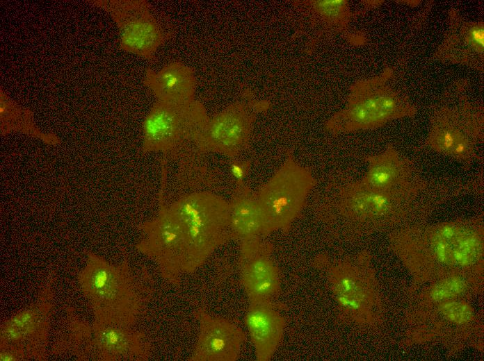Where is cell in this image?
Returning <instances> with one entry per match:
<instances>
[{"label":"cell","instance_id":"cell-13","mask_svg":"<svg viewBox=\"0 0 484 361\" xmlns=\"http://www.w3.org/2000/svg\"><path fill=\"white\" fill-rule=\"evenodd\" d=\"M291 5L299 19L296 31L308 37L310 50L323 38L337 35L356 46L366 41L363 35L350 31L352 19L365 11L353 12L346 0L293 1Z\"/></svg>","mask_w":484,"mask_h":361},{"label":"cell","instance_id":"cell-7","mask_svg":"<svg viewBox=\"0 0 484 361\" xmlns=\"http://www.w3.org/2000/svg\"><path fill=\"white\" fill-rule=\"evenodd\" d=\"M465 84L448 90L432 109L425 144L435 152L471 166L481 160L484 112L465 92Z\"/></svg>","mask_w":484,"mask_h":361},{"label":"cell","instance_id":"cell-10","mask_svg":"<svg viewBox=\"0 0 484 361\" xmlns=\"http://www.w3.org/2000/svg\"><path fill=\"white\" fill-rule=\"evenodd\" d=\"M244 93L243 99L209 116L202 140L205 154L218 153L231 160L250 148L257 118L268 110L271 103L252 98L247 90Z\"/></svg>","mask_w":484,"mask_h":361},{"label":"cell","instance_id":"cell-11","mask_svg":"<svg viewBox=\"0 0 484 361\" xmlns=\"http://www.w3.org/2000/svg\"><path fill=\"white\" fill-rule=\"evenodd\" d=\"M91 4L106 10L116 24L120 47L125 52L152 60L170 37L145 0H95Z\"/></svg>","mask_w":484,"mask_h":361},{"label":"cell","instance_id":"cell-14","mask_svg":"<svg viewBox=\"0 0 484 361\" xmlns=\"http://www.w3.org/2000/svg\"><path fill=\"white\" fill-rule=\"evenodd\" d=\"M447 28L434 53L435 60L466 66L480 73L484 65V23L465 18L456 8L447 15Z\"/></svg>","mask_w":484,"mask_h":361},{"label":"cell","instance_id":"cell-9","mask_svg":"<svg viewBox=\"0 0 484 361\" xmlns=\"http://www.w3.org/2000/svg\"><path fill=\"white\" fill-rule=\"evenodd\" d=\"M324 266L333 297L342 317L361 326L373 325L377 319L379 300L368 253L328 261L318 257Z\"/></svg>","mask_w":484,"mask_h":361},{"label":"cell","instance_id":"cell-25","mask_svg":"<svg viewBox=\"0 0 484 361\" xmlns=\"http://www.w3.org/2000/svg\"><path fill=\"white\" fill-rule=\"evenodd\" d=\"M251 169L250 160L231 159L229 163V174L234 184L245 183Z\"/></svg>","mask_w":484,"mask_h":361},{"label":"cell","instance_id":"cell-2","mask_svg":"<svg viewBox=\"0 0 484 361\" xmlns=\"http://www.w3.org/2000/svg\"><path fill=\"white\" fill-rule=\"evenodd\" d=\"M143 253L169 283L194 272L220 246L232 240L229 201L209 190L184 194L141 226Z\"/></svg>","mask_w":484,"mask_h":361},{"label":"cell","instance_id":"cell-18","mask_svg":"<svg viewBox=\"0 0 484 361\" xmlns=\"http://www.w3.org/2000/svg\"><path fill=\"white\" fill-rule=\"evenodd\" d=\"M367 169L360 178L370 189L389 192L410 187L425 178L409 158L392 145L365 158Z\"/></svg>","mask_w":484,"mask_h":361},{"label":"cell","instance_id":"cell-19","mask_svg":"<svg viewBox=\"0 0 484 361\" xmlns=\"http://www.w3.org/2000/svg\"><path fill=\"white\" fill-rule=\"evenodd\" d=\"M245 324L254 346L256 360L268 361L284 335L285 319L273 302L250 303Z\"/></svg>","mask_w":484,"mask_h":361},{"label":"cell","instance_id":"cell-22","mask_svg":"<svg viewBox=\"0 0 484 361\" xmlns=\"http://www.w3.org/2000/svg\"><path fill=\"white\" fill-rule=\"evenodd\" d=\"M0 131L1 136L13 132L21 133L50 145H56L60 142L56 135L43 132L35 124L33 112L12 99L1 87Z\"/></svg>","mask_w":484,"mask_h":361},{"label":"cell","instance_id":"cell-26","mask_svg":"<svg viewBox=\"0 0 484 361\" xmlns=\"http://www.w3.org/2000/svg\"><path fill=\"white\" fill-rule=\"evenodd\" d=\"M1 361L29 360L24 351L12 346H0Z\"/></svg>","mask_w":484,"mask_h":361},{"label":"cell","instance_id":"cell-12","mask_svg":"<svg viewBox=\"0 0 484 361\" xmlns=\"http://www.w3.org/2000/svg\"><path fill=\"white\" fill-rule=\"evenodd\" d=\"M52 280L42 288L33 303L3 321L0 327V346L22 349L29 360L46 359L54 306Z\"/></svg>","mask_w":484,"mask_h":361},{"label":"cell","instance_id":"cell-1","mask_svg":"<svg viewBox=\"0 0 484 361\" xmlns=\"http://www.w3.org/2000/svg\"><path fill=\"white\" fill-rule=\"evenodd\" d=\"M463 192L458 178H424L414 185L381 192L360 179H332L315 195L316 219L332 234L353 241L372 233L416 224L437 205Z\"/></svg>","mask_w":484,"mask_h":361},{"label":"cell","instance_id":"cell-4","mask_svg":"<svg viewBox=\"0 0 484 361\" xmlns=\"http://www.w3.org/2000/svg\"><path fill=\"white\" fill-rule=\"evenodd\" d=\"M77 281L92 310L93 322L102 324L133 326L154 292L147 277L133 269L127 260L115 265L91 252Z\"/></svg>","mask_w":484,"mask_h":361},{"label":"cell","instance_id":"cell-6","mask_svg":"<svg viewBox=\"0 0 484 361\" xmlns=\"http://www.w3.org/2000/svg\"><path fill=\"white\" fill-rule=\"evenodd\" d=\"M416 114L414 104L397 87L394 70L387 67L350 86L345 106L328 119L325 129L334 135L374 130Z\"/></svg>","mask_w":484,"mask_h":361},{"label":"cell","instance_id":"cell-8","mask_svg":"<svg viewBox=\"0 0 484 361\" xmlns=\"http://www.w3.org/2000/svg\"><path fill=\"white\" fill-rule=\"evenodd\" d=\"M318 181L312 170L299 162L291 150L272 176L256 192L264 237L288 230L301 214Z\"/></svg>","mask_w":484,"mask_h":361},{"label":"cell","instance_id":"cell-3","mask_svg":"<svg viewBox=\"0 0 484 361\" xmlns=\"http://www.w3.org/2000/svg\"><path fill=\"white\" fill-rule=\"evenodd\" d=\"M389 243L408 268L425 280L470 275L483 267V217L406 226L392 231Z\"/></svg>","mask_w":484,"mask_h":361},{"label":"cell","instance_id":"cell-20","mask_svg":"<svg viewBox=\"0 0 484 361\" xmlns=\"http://www.w3.org/2000/svg\"><path fill=\"white\" fill-rule=\"evenodd\" d=\"M229 201V228L239 246L264 237L262 216L256 192L245 182L234 184Z\"/></svg>","mask_w":484,"mask_h":361},{"label":"cell","instance_id":"cell-24","mask_svg":"<svg viewBox=\"0 0 484 361\" xmlns=\"http://www.w3.org/2000/svg\"><path fill=\"white\" fill-rule=\"evenodd\" d=\"M436 304L441 317L452 324L458 326L468 324L474 318V313L470 305L459 299L446 301Z\"/></svg>","mask_w":484,"mask_h":361},{"label":"cell","instance_id":"cell-17","mask_svg":"<svg viewBox=\"0 0 484 361\" xmlns=\"http://www.w3.org/2000/svg\"><path fill=\"white\" fill-rule=\"evenodd\" d=\"M197 339L188 361H235L239 358L245 335L230 320L211 316L199 308Z\"/></svg>","mask_w":484,"mask_h":361},{"label":"cell","instance_id":"cell-23","mask_svg":"<svg viewBox=\"0 0 484 361\" xmlns=\"http://www.w3.org/2000/svg\"><path fill=\"white\" fill-rule=\"evenodd\" d=\"M467 274H452L440 278L433 283L426 296L432 303L458 299L470 285Z\"/></svg>","mask_w":484,"mask_h":361},{"label":"cell","instance_id":"cell-5","mask_svg":"<svg viewBox=\"0 0 484 361\" xmlns=\"http://www.w3.org/2000/svg\"><path fill=\"white\" fill-rule=\"evenodd\" d=\"M209 117L197 100L184 103L156 100L143 122L142 153H161L177 162L182 173L200 169Z\"/></svg>","mask_w":484,"mask_h":361},{"label":"cell","instance_id":"cell-21","mask_svg":"<svg viewBox=\"0 0 484 361\" xmlns=\"http://www.w3.org/2000/svg\"><path fill=\"white\" fill-rule=\"evenodd\" d=\"M143 84L157 101L184 103L195 100L197 87L195 71L179 61L171 62L157 72L147 69Z\"/></svg>","mask_w":484,"mask_h":361},{"label":"cell","instance_id":"cell-16","mask_svg":"<svg viewBox=\"0 0 484 361\" xmlns=\"http://www.w3.org/2000/svg\"><path fill=\"white\" fill-rule=\"evenodd\" d=\"M239 249L241 280L249 302H273L280 292L281 279L271 257L272 244L261 240Z\"/></svg>","mask_w":484,"mask_h":361},{"label":"cell","instance_id":"cell-15","mask_svg":"<svg viewBox=\"0 0 484 361\" xmlns=\"http://www.w3.org/2000/svg\"><path fill=\"white\" fill-rule=\"evenodd\" d=\"M131 328L93 322L83 360H148L152 347L146 335Z\"/></svg>","mask_w":484,"mask_h":361}]
</instances>
